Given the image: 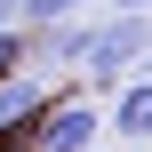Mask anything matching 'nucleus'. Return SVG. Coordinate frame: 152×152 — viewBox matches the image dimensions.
<instances>
[{"instance_id": "obj_7", "label": "nucleus", "mask_w": 152, "mask_h": 152, "mask_svg": "<svg viewBox=\"0 0 152 152\" xmlns=\"http://www.w3.org/2000/svg\"><path fill=\"white\" fill-rule=\"evenodd\" d=\"M24 64H32V32H0V88L24 80Z\"/></svg>"}, {"instance_id": "obj_4", "label": "nucleus", "mask_w": 152, "mask_h": 152, "mask_svg": "<svg viewBox=\"0 0 152 152\" xmlns=\"http://www.w3.org/2000/svg\"><path fill=\"white\" fill-rule=\"evenodd\" d=\"M40 112H48V88H40L32 72L0 88V136H16V128H24V120H40Z\"/></svg>"}, {"instance_id": "obj_8", "label": "nucleus", "mask_w": 152, "mask_h": 152, "mask_svg": "<svg viewBox=\"0 0 152 152\" xmlns=\"http://www.w3.org/2000/svg\"><path fill=\"white\" fill-rule=\"evenodd\" d=\"M0 32H24V0H0Z\"/></svg>"}, {"instance_id": "obj_6", "label": "nucleus", "mask_w": 152, "mask_h": 152, "mask_svg": "<svg viewBox=\"0 0 152 152\" xmlns=\"http://www.w3.org/2000/svg\"><path fill=\"white\" fill-rule=\"evenodd\" d=\"M88 0H24V32H56V24H80Z\"/></svg>"}, {"instance_id": "obj_3", "label": "nucleus", "mask_w": 152, "mask_h": 152, "mask_svg": "<svg viewBox=\"0 0 152 152\" xmlns=\"http://www.w3.org/2000/svg\"><path fill=\"white\" fill-rule=\"evenodd\" d=\"M104 128H112L120 144H152V80H128V88L112 96V112H104Z\"/></svg>"}, {"instance_id": "obj_2", "label": "nucleus", "mask_w": 152, "mask_h": 152, "mask_svg": "<svg viewBox=\"0 0 152 152\" xmlns=\"http://www.w3.org/2000/svg\"><path fill=\"white\" fill-rule=\"evenodd\" d=\"M96 136H104V112L88 96H64L32 120V152H96Z\"/></svg>"}, {"instance_id": "obj_5", "label": "nucleus", "mask_w": 152, "mask_h": 152, "mask_svg": "<svg viewBox=\"0 0 152 152\" xmlns=\"http://www.w3.org/2000/svg\"><path fill=\"white\" fill-rule=\"evenodd\" d=\"M96 48V24H56V32H32V56H56V64H88Z\"/></svg>"}, {"instance_id": "obj_1", "label": "nucleus", "mask_w": 152, "mask_h": 152, "mask_svg": "<svg viewBox=\"0 0 152 152\" xmlns=\"http://www.w3.org/2000/svg\"><path fill=\"white\" fill-rule=\"evenodd\" d=\"M144 56H152V16H104V24H96V48H88V64H80V72H88L96 88H112V96H120V88L136 80V64H144Z\"/></svg>"}, {"instance_id": "obj_9", "label": "nucleus", "mask_w": 152, "mask_h": 152, "mask_svg": "<svg viewBox=\"0 0 152 152\" xmlns=\"http://www.w3.org/2000/svg\"><path fill=\"white\" fill-rule=\"evenodd\" d=\"M112 16H152V0H112Z\"/></svg>"}]
</instances>
